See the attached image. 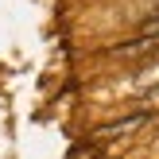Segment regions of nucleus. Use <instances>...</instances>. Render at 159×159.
I'll use <instances>...</instances> for the list:
<instances>
[{
	"label": "nucleus",
	"instance_id": "obj_1",
	"mask_svg": "<svg viewBox=\"0 0 159 159\" xmlns=\"http://www.w3.org/2000/svg\"><path fill=\"white\" fill-rule=\"evenodd\" d=\"M140 124H144V113H140V116H128V120H116V124H105L97 136L101 140H113V136H124V132H136Z\"/></svg>",
	"mask_w": 159,
	"mask_h": 159
}]
</instances>
